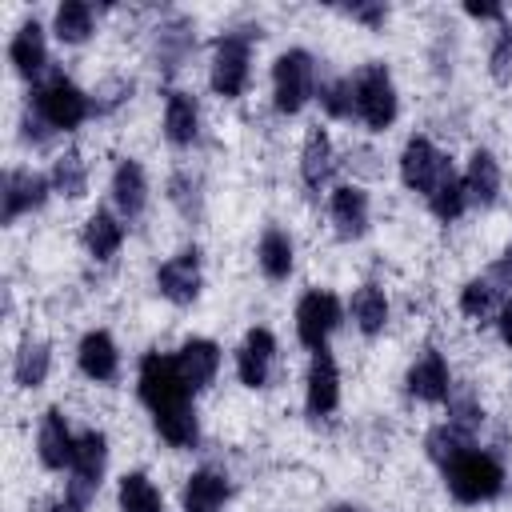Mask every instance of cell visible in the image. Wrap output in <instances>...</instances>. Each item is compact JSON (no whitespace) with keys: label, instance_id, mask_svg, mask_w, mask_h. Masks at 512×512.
I'll use <instances>...</instances> for the list:
<instances>
[{"label":"cell","instance_id":"8d00e7d4","mask_svg":"<svg viewBox=\"0 0 512 512\" xmlns=\"http://www.w3.org/2000/svg\"><path fill=\"white\" fill-rule=\"evenodd\" d=\"M444 408H448V416H444L448 424H456V428L468 432V436L480 432V424H484V404H480V396H476L468 384H452Z\"/></svg>","mask_w":512,"mask_h":512},{"label":"cell","instance_id":"7bdbcfd3","mask_svg":"<svg viewBox=\"0 0 512 512\" xmlns=\"http://www.w3.org/2000/svg\"><path fill=\"white\" fill-rule=\"evenodd\" d=\"M348 20H356V24H364V28H384V20H388V4H380V0H372V4H348V8H340Z\"/></svg>","mask_w":512,"mask_h":512},{"label":"cell","instance_id":"1f68e13d","mask_svg":"<svg viewBox=\"0 0 512 512\" xmlns=\"http://www.w3.org/2000/svg\"><path fill=\"white\" fill-rule=\"evenodd\" d=\"M468 448H476V436H468V432H460L456 424H448V420H440V424H432L428 432H424V456L444 472L460 452H468Z\"/></svg>","mask_w":512,"mask_h":512},{"label":"cell","instance_id":"9a60e30c","mask_svg":"<svg viewBox=\"0 0 512 512\" xmlns=\"http://www.w3.org/2000/svg\"><path fill=\"white\" fill-rule=\"evenodd\" d=\"M328 220L340 240H360L372 224V200L360 184H336L328 192Z\"/></svg>","mask_w":512,"mask_h":512},{"label":"cell","instance_id":"b9f144b4","mask_svg":"<svg viewBox=\"0 0 512 512\" xmlns=\"http://www.w3.org/2000/svg\"><path fill=\"white\" fill-rule=\"evenodd\" d=\"M52 136H56V132H52V128H48V124L28 108V104H24V112H20V140H24V144H32V148H44Z\"/></svg>","mask_w":512,"mask_h":512},{"label":"cell","instance_id":"60d3db41","mask_svg":"<svg viewBox=\"0 0 512 512\" xmlns=\"http://www.w3.org/2000/svg\"><path fill=\"white\" fill-rule=\"evenodd\" d=\"M488 72L496 84H512V28H504L488 52Z\"/></svg>","mask_w":512,"mask_h":512},{"label":"cell","instance_id":"ab89813d","mask_svg":"<svg viewBox=\"0 0 512 512\" xmlns=\"http://www.w3.org/2000/svg\"><path fill=\"white\" fill-rule=\"evenodd\" d=\"M128 100H132V80L108 76V80H100V84L92 88V116H108V112H116V108L128 104Z\"/></svg>","mask_w":512,"mask_h":512},{"label":"cell","instance_id":"d4e9b609","mask_svg":"<svg viewBox=\"0 0 512 512\" xmlns=\"http://www.w3.org/2000/svg\"><path fill=\"white\" fill-rule=\"evenodd\" d=\"M336 164H340V156H336V144H332L328 128H320V124L308 128V136H304V144H300V180H304L312 192H320V188L332 180Z\"/></svg>","mask_w":512,"mask_h":512},{"label":"cell","instance_id":"6da1fadb","mask_svg":"<svg viewBox=\"0 0 512 512\" xmlns=\"http://www.w3.org/2000/svg\"><path fill=\"white\" fill-rule=\"evenodd\" d=\"M28 108L52 128V132H76L92 116V92H84L64 72H48L28 92Z\"/></svg>","mask_w":512,"mask_h":512},{"label":"cell","instance_id":"5bb4252c","mask_svg":"<svg viewBox=\"0 0 512 512\" xmlns=\"http://www.w3.org/2000/svg\"><path fill=\"white\" fill-rule=\"evenodd\" d=\"M304 408L308 416H332L340 408V364L328 348L312 352L304 372Z\"/></svg>","mask_w":512,"mask_h":512},{"label":"cell","instance_id":"d590c367","mask_svg":"<svg viewBox=\"0 0 512 512\" xmlns=\"http://www.w3.org/2000/svg\"><path fill=\"white\" fill-rule=\"evenodd\" d=\"M424 204H428V212H432L440 224H456V220L472 208V204H468V192H464V176L452 168V172H448V176L428 192V200H424Z\"/></svg>","mask_w":512,"mask_h":512},{"label":"cell","instance_id":"30bf717a","mask_svg":"<svg viewBox=\"0 0 512 512\" xmlns=\"http://www.w3.org/2000/svg\"><path fill=\"white\" fill-rule=\"evenodd\" d=\"M52 192V180L48 172H36V168H8L4 172V184H0V220L4 224H16L20 216H32L48 204Z\"/></svg>","mask_w":512,"mask_h":512},{"label":"cell","instance_id":"e575fe53","mask_svg":"<svg viewBox=\"0 0 512 512\" xmlns=\"http://www.w3.org/2000/svg\"><path fill=\"white\" fill-rule=\"evenodd\" d=\"M504 296H508V292H504L500 284H492L488 276H472V280H464V288H460V312H464L468 320L484 324V320H492V316L500 312Z\"/></svg>","mask_w":512,"mask_h":512},{"label":"cell","instance_id":"f546056e","mask_svg":"<svg viewBox=\"0 0 512 512\" xmlns=\"http://www.w3.org/2000/svg\"><path fill=\"white\" fill-rule=\"evenodd\" d=\"M92 32H96V8L88 0H64V4H56V12H52V36L60 44L80 48L84 40H92Z\"/></svg>","mask_w":512,"mask_h":512},{"label":"cell","instance_id":"ac0fdd59","mask_svg":"<svg viewBox=\"0 0 512 512\" xmlns=\"http://www.w3.org/2000/svg\"><path fill=\"white\" fill-rule=\"evenodd\" d=\"M148 172H144V164L140 160H132V156H124V160H116V168H112V176H108V200H112V208L124 216V220H136V216H144V208H148Z\"/></svg>","mask_w":512,"mask_h":512},{"label":"cell","instance_id":"74e56055","mask_svg":"<svg viewBox=\"0 0 512 512\" xmlns=\"http://www.w3.org/2000/svg\"><path fill=\"white\" fill-rule=\"evenodd\" d=\"M168 204L184 216V220H200L204 216V192H200V176H192L188 168L168 176Z\"/></svg>","mask_w":512,"mask_h":512},{"label":"cell","instance_id":"d6a6232c","mask_svg":"<svg viewBox=\"0 0 512 512\" xmlns=\"http://www.w3.org/2000/svg\"><path fill=\"white\" fill-rule=\"evenodd\" d=\"M116 508L120 512H164V496L148 472H124L116 480Z\"/></svg>","mask_w":512,"mask_h":512},{"label":"cell","instance_id":"484cf974","mask_svg":"<svg viewBox=\"0 0 512 512\" xmlns=\"http://www.w3.org/2000/svg\"><path fill=\"white\" fill-rule=\"evenodd\" d=\"M256 268L272 284H280V280L292 276V268H296V244H292V236L280 224H268L260 232V240H256Z\"/></svg>","mask_w":512,"mask_h":512},{"label":"cell","instance_id":"5b68a950","mask_svg":"<svg viewBox=\"0 0 512 512\" xmlns=\"http://www.w3.org/2000/svg\"><path fill=\"white\" fill-rule=\"evenodd\" d=\"M316 56L308 48H284L272 60V108L284 116L304 112L308 100H316Z\"/></svg>","mask_w":512,"mask_h":512},{"label":"cell","instance_id":"603a6c76","mask_svg":"<svg viewBox=\"0 0 512 512\" xmlns=\"http://www.w3.org/2000/svg\"><path fill=\"white\" fill-rule=\"evenodd\" d=\"M232 500V480L216 468H196L188 472L180 488V512H220Z\"/></svg>","mask_w":512,"mask_h":512},{"label":"cell","instance_id":"e0dca14e","mask_svg":"<svg viewBox=\"0 0 512 512\" xmlns=\"http://www.w3.org/2000/svg\"><path fill=\"white\" fill-rule=\"evenodd\" d=\"M8 64L28 84H40L48 76V36H44L40 20H24L12 32V40H8Z\"/></svg>","mask_w":512,"mask_h":512},{"label":"cell","instance_id":"4316f807","mask_svg":"<svg viewBox=\"0 0 512 512\" xmlns=\"http://www.w3.org/2000/svg\"><path fill=\"white\" fill-rule=\"evenodd\" d=\"M52 372V344L40 336H24L12 352V384L24 392H36Z\"/></svg>","mask_w":512,"mask_h":512},{"label":"cell","instance_id":"ee69618b","mask_svg":"<svg viewBox=\"0 0 512 512\" xmlns=\"http://www.w3.org/2000/svg\"><path fill=\"white\" fill-rule=\"evenodd\" d=\"M496 332H500L504 348L512 352V292L504 296V304H500V312H496Z\"/></svg>","mask_w":512,"mask_h":512},{"label":"cell","instance_id":"ba28073f","mask_svg":"<svg viewBox=\"0 0 512 512\" xmlns=\"http://www.w3.org/2000/svg\"><path fill=\"white\" fill-rule=\"evenodd\" d=\"M344 324V304L336 292L328 288H308L300 300H296V340L308 348V352H320L328 348L332 332Z\"/></svg>","mask_w":512,"mask_h":512},{"label":"cell","instance_id":"52a82bcc","mask_svg":"<svg viewBox=\"0 0 512 512\" xmlns=\"http://www.w3.org/2000/svg\"><path fill=\"white\" fill-rule=\"evenodd\" d=\"M104 472H108V436L100 428H84L76 436V456H72V468L64 480V500H72L84 512L96 500Z\"/></svg>","mask_w":512,"mask_h":512},{"label":"cell","instance_id":"4dcf8cb0","mask_svg":"<svg viewBox=\"0 0 512 512\" xmlns=\"http://www.w3.org/2000/svg\"><path fill=\"white\" fill-rule=\"evenodd\" d=\"M152 428H156V436H160L168 448L188 452V448H196V444H200V416H196V404L152 416Z\"/></svg>","mask_w":512,"mask_h":512},{"label":"cell","instance_id":"4fadbf2b","mask_svg":"<svg viewBox=\"0 0 512 512\" xmlns=\"http://www.w3.org/2000/svg\"><path fill=\"white\" fill-rule=\"evenodd\" d=\"M452 372H448V360H444V352H436V348H424L412 364H408V372H404V392L412 396V400H420V404H444L448 400V392H452Z\"/></svg>","mask_w":512,"mask_h":512},{"label":"cell","instance_id":"9c48e42d","mask_svg":"<svg viewBox=\"0 0 512 512\" xmlns=\"http://www.w3.org/2000/svg\"><path fill=\"white\" fill-rule=\"evenodd\" d=\"M396 168H400V184H404L408 192H416V196L428 200V192L452 172V160H448L424 132H412V136L404 140V148H400Z\"/></svg>","mask_w":512,"mask_h":512},{"label":"cell","instance_id":"7dc6e473","mask_svg":"<svg viewBox=\"0 0 512 512\" xmlns=\"http://www.w3.org/2000/svg\"><path fill=\"white\" fill-rule=\"evenodd\" d=\"M328 512H364V508H360V504H348V500H344V504H332Z\"/></svg>","mask_w":512,"mask_h":512},{"label":"cell","instance_id":"8fae6325","mask_svg":"<svg viewBox=\"0 0 512 512\" xmlns=\"http://www.w3.org/2000/svg\"><path fill=\"white\" fill-rule=\"evenodd\" d=\"M200 288H204V264H200V248L188 244L180 252H172L160 268H156V292L176 304V308H188L200 300Z\"/></svg>","mask_w":512,"mask_h":512},{"label":"cell","instance_id":"bcb514c9","mask_svg":"<svg viewBox=\"0 0 512 512\" xmlns=\"http://www.w3.org/2000/svg\"><path fill=\"white\" fill-rule=\"evenodd\" d=\"M48 512H80V508H76V504H72V500H56V504H52V508H48Z\"/></svg>","mask_w":512,"mask_h":512},{"label":"cell","instance_id":"cb8c5ba5","mask_svg":"<svg viewBox=\"0 0 512 512\" xmlns=\"http://www.w3.org/2000/svg\"><path fill=\"white\" fill-rule=\"evenodd\" d=\"M160 128H164V140L172 148H192L196 136H200V104H196V96L184 92V88H172L164 96V120H160Z\"/></svg>","mask_w":512,"mask_h":512},{"label":"cell","instance_id":"f35d334b","mask_svg":"<svg viewBox=\"0 0 512 512\" xmlns=\"http://www.w3.org/2000/svg\"><path fill=\"white\" fill-rule=\"evenodd\" d=\"M316 100H320V112H324L328 120H352V116H356V100H352V76H332V80H320Z\"/></svg>","mask_w":512,"mask_h":512},{"label":"cell","instance_id":"f6af8a7d","mask_svg":"<svg viewBox=\"0 0 512 512\" xmlns=\"http://www.w3.org/2000/svg\"><path fill=\"white\" fill-rule=\"evenodd\" d=\"M464 16H472V20H504V4H476V0H468Z\"/></svg>","mask_w":512,"mask_h":512},{"label":"cell","instance_id":"2e32d148","mask_svg":"<svg viewBox=\"0 0 512 512\" xmlns=\"http://www.w3.org/2000/svg\"><path fill=\"white\" fill-rule=\"evenodd\" d=\"M272 364H276V336L264 324L248 328L240 348H236V380L244 388H268Z\"/></svg>","mask_w":512,"mask_h":512},{"label":"cell","instance_id":"d6986e66","mask_svg":"<svg viewBox=\"0 0 512 512\" xmlns=\"http://www.w3.org/2000/svg\"><path fill=\"white\" fill-rule=\"evenodd\" d=\"M76 368L92 384H116V376H120V348H116L112 332L88 328L80 336V344H76Z\"/></svg>","mask_w":512,"mask_h":512},{"label":"cell","instance_id":"f1b7e54d","mask_svg":"<svg viewBox=\"0 0 512 512\" xmlns=\"http://www.w3.org/2000/svg\"><path fill=\"white\" fill-rule=\"evenodd\" d=\"M348 316H352V324H356L364 336H380V332L388 328L392 304H388L384 288L368 280V284H360V288L352 292V300H348Z\"/></svg>","mask_w":512,"mask_h":512},{"label":"cell","instance_id":"7402d4cb","mask_svg":"<svg viewBox=\"0 0 512 512\" xmlns=\"http://www.w3.org/2000/svg\"><path fill=\"white\" fill-rule=\"evenodd\" d=\"M464 192H468V204L472 208H492L500 200V188H504V172H500V160L488 152V148H472L468 164H464Z\"/></svg>","mask_w":512,"mask_h":512},{"label":"cell","instance_id":"ffe728a7","mask_svg":"<svg viewBox=\"0 0 512 512\" xmlns=\"http://www.w3.org/2000/svg\"><path fill=\"white\" fill-rule=\"evenodd\" d=\"M124 240H128V220H124L116 208H96V212H88V220H84V228H80V244H84V252H88L96 264L112 260V256L124 248Z\"/></svg>","mask_w":512,"mask_h":512},{"label":"cell","instance_id":"83f0119b","mask_svg":"<svg viewBox=\"0 0 512 512\" xmlns=\"http://www.w3.org/2000/svg\"><path fill=\"white\" fill-rule=\"evenodd\" d=\"M192 48H196V28L184 16H172L168 24L156 28V60H160L156 68H164V76L180 72L184 60L192 56Z\"/></svg>","mask_w":512,"mask_h":512},{"label":"cell","instance_id":"277c9868","mask_svg":"<svg viewBox=\"0 0 512 512\" xmlns=\"http://www.w3.org/2000/svg\"><path fill=\"white\" fill-rule=\"evenodd\" d=\"M352 100H356V120L368 132H388L400 116L396 80L380 60H368L352 72Z\"/></svg>","mask_w":512,"mask_h":512},{"label":"cell","instance_id":"3957f363","mask_svg":"<svg viewBox=\"0 0 512 512\" xmlns=\"http://www.w3.org/2000/svg\"><path fill=\"white\" fill-rule=\"evenodd\" d=\"M504 480V464L484 448H468L444 468V488L456 504H488L504 492Z\"/></svg>","mask_w":512,"mask_h":512},{"label":"cell","instance_id":"44dd1931","mask_svg":"<svg viewBox=\"0 0 512 512\" xmlns=\"http://www.w3.org/2000/svg\"><path fill=\"white\" fill-rule=\"evenodd\" d=\"M172 356H176V368H180V376L188 380V388H192V392H204V388L216 380L220 360H224L220 344H216V340H208V336H188Z\"/></svg>","mask_w":512,"mask_h":512},{"label":"cell","instance_id":"7a4b0ae2","mask_svg":"<svg viewBox=\"0 0 512 512\" xmlns=\"http://www.w3.org/2000/svg\"><path fill=\"white\" fill-rule=\"evenodd\" d=\"M136 396H140V404H144L152 416H160V412L188 408L196 392H192L188 380L180 376L176 356L152 348V352L140 356V368H136Z\"/></svg>","mask_w":512,"mask_h":512},{"label":"cell","instance_id":"7c38bea8","mask_svg":"<svg viewBox=\"0 0 512 512\" xmlns=\"http://www.w3.org/2000/svg\"><path fill=\"white\" fill-rule=\"evenodd\" d=\"M76 436L64 408H44L40 424H36V460L48 468V472H68L72 468V456H76Z\"/></svg>","mask_w":512,"mask_h":512},{"label":"cell","instance_id":"836d02e7","mask_svg":"<svg viewBox=\"0 0 512 512\" xmlns=\"http://www.w3.org/2000/svg\"><path fill=\"white\" fill-rule=\"evenodd\" d=\"M48 180H52V192L64 196V200H84L88 196V164L76 148L60 152L48 168Z\"/></svg>","mask_w":512,"mask_h":512},{"label":"cell","instance_id":"8992f818","mask_svg":"<svg viewBox=\"0 0 512 512\" xmlns=\"http://www.w3.org/2000/svg\"><path fill=\"white\" fill-rule=\"evenodd\" d=\"M248 76H252V32H224L216 36L212 44V56H208V84L216 96L224 100H240L244 88H248Z\"/></svg>","mask_w":512,"mask_h":512}]
</instances>
